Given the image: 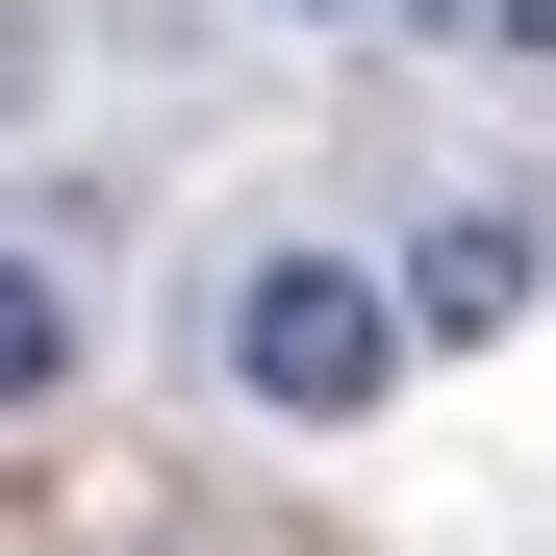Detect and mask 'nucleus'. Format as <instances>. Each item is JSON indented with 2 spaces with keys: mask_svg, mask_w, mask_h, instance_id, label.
Here are the masks:
<instances>
[{
  "mask_svg": "<svg viewBox=\"0 0 556 556\" xmlns=\"http://www.w3.org/2000/svg\"><path fill=\"white\" fill-rule=\"evenodd\" d=\"M203 354H228L278 430H354V405L405 380V304H380V253H253L228 304H203Z\"/></svg>",
  "mask_w": 556,
  "mask_h": 556,
  "instance_id": "obj_1",
  "label": "nucleus"
},
{
  "mask_svg": "<svg viewBox=\"0 0 556 556\" xmlns=\"http://www.w3.org/2000/svg\"><path fill=\"white\" fill-rule=\"evenodd\" d=\"M380 304H405V329H455V354H481V329H531V203H430V253L380 278Z\"/></svg>",
  "mask_w": 556,
  "mask_h": 556,
  "instance_id": "obj_2",
  "label": "nucleus"
},
{
  "mask_svg": "<svg viewBox=\"0 0 556 556\" xmlns=\"http://www.w3.org/2000/svg\"><path fill=\"white\" fill-rule=\"evenodd\" d=\"M51 380H76V304H51L26 253H0V405H51Z\"/></svg>",
  "mask_w": 556,
  "mask_h": 556,
  "instance_id": "obj_3",
  "label": "nucleus"
},
{
  "mask_svg": "<svg viewBox=\"0 0 556 556\" xmlns=\"http://www.w3.org/2000/svg\"><path fill=\"white\" fill-rule=\"evenodd\" d=\"M405 26H430V51H481V76H531V26H556V0H405Z\"/></svg>",
  "mask_w": 556,
  "mask_h": 556,
  "instance_id": "obj_4",
  "label": "nucleus"
},
{
  "mask_svg": "<svg viewBox=\"0 0 556 556\" xmlns=\"http://www.w3.org/2000/svg\"><path fill=\"white\" fill-rule=\"evenodd\" d=\"M51 102V0H0V127H26Z\"/></svg>",
  "mask_w": 556,
  "mask_h": 556,
  "instance_id": "obj_5",
  "label": "nucleus"
},
{
  "mask_svg": "<svg viewBox=\"0 0 556 556\" xmlns=\"http://www.w3.org/2000/svg\"><path fill=\"white\" fill-rule=\"evenodd\" d=\"M304 26H329V0H304Z\"/></svg>",
  "mask_w": 556,
  "mask_h": 556,
  "instance_id": "obj_6",
  "label": "nucleus"
}]
</instances>
